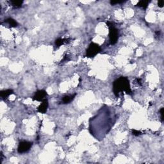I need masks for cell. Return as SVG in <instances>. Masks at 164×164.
Segmentation results:
<instances>
[{"instance_id": "cell-1", "label": "cell", "mask_w": 164, "mask_h": 164, "mask_svg": "<svg viewBox=\"0 0 164 164\" xmlns=\"http://www.w3.org/2000/svg\"><path fill=\"white\" fill-rule=\"evenodd\" d=\"M113 91L116 97H119V93L125 91L128 94L132 95V91L130 88V82L126 77H120L114 82Z\"/></svg>"}, {"instance_id": "cell-2", "label": "cell", "mask_w": 164, "mask_h": 164, "mask_svg": "<svg viewBox=\"0 0 164 164\" xmlns=\"http://www.w3.org/2000/svg\"><path fill=\"white\" fill-rule=\"evenodd\" d=\"M107 25L109 27V37L110 41L112 45L116 44L119 38V31L117 28H115L114 26H112V23L108 22Z\"/></svg>"}, {"instance_id": "cell-3", "label": "cell", "mask_w": 164, "mask_h": 164, "mask_svg": "<svg viewBox=\"0 0 164 164\" xmlns=\"http://www.w3.org/2000/svg\"><path fill=\"white\" fill-rule=\"evenodd\" d=\"M101 51V48L99 45L96 43H91L89 46V48L87 49V57H94L99 53Z\"/></svg>"}, {"instance_id": "cell-4", "label": "cell", "mask_w": 164, "mask_h": 164, "mask_svg": "<svg viewBox=\"0 0 164 164\" xmlns=\"http://www.w3.org/2000/svg\"><path fill=\"white\" fill-rule=\"evenodd\" d=\"M32 146V143L27 141L21 142L18 146V153H25L30 150Z\"/></svg>"}, {"instance_id": "cell-5", "label": "cell", "mask_w": 164, "mask_h": 164, "mask_svg": "<svg viewBox=\"0 0 164 164\" xmlns=\"http://www.w3.org/2000/svg\"><path fill=\"white\" fill-rule=\"evenodd\" d=\"M47 96V93L45 90H41L37 91L35 93L34 97H33V100L34 101H42L44 99H45V96Z\"/></svg>"}, {"instance_id": "cell-6", "label": "cell", "mask_w": 164, "mask_h": 164, "mask_svg": "<svg viewBox=\"0 0 164 164\" xmlns=\"http://www.w3.org/2000/svg\"><path fill=\"white\" fill-rule=\"evenodd\" d=\"M47 107H48V101H47V99H44L41 105L38 107L37 111L40 113L44 114L47 111Z\"/></svg>"}, {"instance_id": "cell-7", "label": "cell", "mask_w": 164, "mask_h": 164, "mask_svg": "<svg viewBox=\"0 0 164 164\" xmlns=\"http://www.w3.org/2000/svg\"><path fill=\"white\" fill-rule=\"evenodd\" d=\"M13 94V90H12L8 89L6 90H3L1 92V94H0V96L1 97V98L3 99H7L8 98V97L10 96V94Z\"/></svg>"}, {"instance_id": "cell-8", "label": "cell", "mask_w": 164, "mask_h": 164, "mask_svg": "<svg viewBox=\"0 0 164 164\" xmlns=\"http://www.w3.org/2000/svg\"><path fill=\"white\" fill-rule=\"evenodd\" d=\"M75 96H76V94L73 95V96H64V97L62 98V102H63V104L69 103L74 99V98L75 97Z\"/></svg>"}, {"instance_id": "cell-9", "label": "cell", "mask_w": 164, "mask_h": 164, "mask_svg": "<svg viewBox=\"0 0 164 164\" xmlns=\"http://www.w3.org/2000/svg\"><path fill=\"white\" fill-rule=\"evenodd\" d=\"M149 3V1H144V0L140 1L138 3H137V6L139 7H141V8H142L143 9H146V8H148Z\"/></svg>"}, {"instance_id": "cell-10", "label": "cell", "mask_w": 164, "mask_h": 164, "mask_svg": "<svg viewBox=\"0 0 164 164\" xmlns=\"http://www.w3.org/2000/svg\"><path fill=\"white\" fill-rule=\"evenodd\" d=\"M5 22L9 24V25H10L12 27H16L18 25V23H17V21L13 19H12V18H8L7 19L5 20Z\"/></svg>"}, {"instance_id": "cell-11", "label": "cell", "mask_w": 164, "mask_h": 164, "mask_svg": "<svg viewBox=\"0 0 164 164\" xmlns=\"http://www.w3.org/2000/svg\"><path fill=\"white\" fill-rule=\"evenodd\" d=\"M23 1H10V3L13 6L14 8H17L21 7V5L23 4Z\"/></svg>"}, {"instance_id": "cell-12", "label": "cell", "mask_w": 164, "mask_h": 164, "mask_svg": "<svg viewBox=\"0 0 164 164\" xmlns=\"http://www.w3.org/2000/svg\"><path fill=\"white\" fill-rule=\"evenodd\" d=\"M67 39H58L56 40L55 44L57 46L60 47V45H62L64 42H67Z\"/></svg>"}, {"instance_id": "cell-13", "label": "cell", "mask_w": 164, "mask_h": 164, "mask_svg": "<svg viewBox=\"0 0 164 164\" xmlns=\"http://www.w3.org/2000/svg\"><path fill=\"white\" fill-rule=\"evenodd\" d=\"M132 133H133V135L135 136H139L142 134V133L140 131L136 130H132Z\"/></svg>"}, {"instance_id": "cell-14", "label": "cell", "mask_w": 164, "mask_h": 164, "mask_svg": "<svg viewBox=\"0 0 164 164\" xmlns=\"http://www.w3.org/2000/svg\"><path fill=\"white\" fill-rule=\"evenodd\" d=\"M125 1H111L110 4L112 5H114L115 4H118V3H124Z\"/></svg>"}, {"instance_id": "cell-15", "label": "cell", "mask_w": 164, "mask_h": 164, "mask_svg": "<svg viewBox=\"0 0 164 164\" xmlns=\"http://www.w3.org/2000/svg\"><path fill=\"white\" fill-rule=\"evenodd\" d=\"M160 113L161 114V119H162V121H164V116H163V114H164V108H162L160 110Z\"/></svg>"}, {"instance_id": "cell-16", "label": "cell", "mask_w": 164, "mask_h": 164, "mask_svg": "<svg viewBox=\"0 0 164 164\" xmlns=\"http://www.w3.org/2000/svg\"><path fill=\"white\" fill-rule=\"evenodd\" d=\"M158 5L159 7H164V1H159L158 2Z\"/></svg>"}, {"instance_id": "cell-17", "label": "cell", "mask_w": 164, "mask_h": 164, "mask_svg": "<svg viewBox=\"0 0 164 164\" xmlns=\"http://www.w3.org/2000/svg\"><path fill=\"white\" fill-rule=\"evenodd\" d=\"M136 80H137V82H138V84H139L140 85H142L141 80H140V79H136Z\"/></svg>"}]
</instances>
